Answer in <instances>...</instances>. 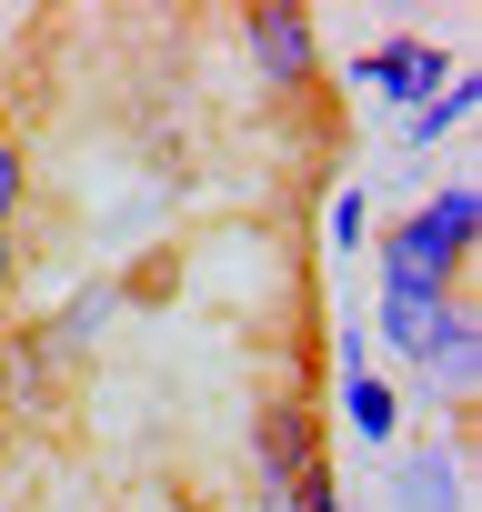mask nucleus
<instances>
[{
    "mask_svg": "<svg viewBox=\"0 0 482 512\" xmlns=\"http://www.w3.org/2000/svg\"><path fill=\"white\" fill-rule=\"evenodd\" d=\"M382 292L462 302V251L432 231V211H392V231H382Z\"/></svg>",
    "mask_w": 482,
    "mask_h": 512,
    "instance_id": "1",
    "label": "nucleus"
},
{
    "mask_svg": "<svg viewBox=\"0 0 482 512\" xmlns=\"http://www.w3.org/2000/svg\"><path fill=\"white\" fill-rule=\"evenodd\" d=\"M241 41H252L272 91H302L322 71V31H312V11H292V0H252V11H241Z\"/></svg>",
    "mask_w": 482,
    "mask_h": 512,
    "instance_id": "2",
    "label": "nucleus"
},
{
    "mask_svg": "<svg viewBox=\"0 0 482 512\" xmlns=\"http://www.w3.org/2000/svg\"><path fill=\"white\" fill-rule=\"evenodd\" d=\"M402 372L422 382V402H442V412H462V402H472V382H482V322H472V312L452 302V312L432 322V342H422V352H412Z\"/></svg>",
    "mask_w": 482,
    "mask_h": 512,
    "instance_id": "3",
    "label": "nucleus"
},
{
    "mask_svg": "<svg viewBox=\"0 0 482 512\" xmlns=\"http://www.w3.org/2000/svg\"><path fill=\"white\" fill-rule=\"evenodd\" d=\"M352 81H372L392 111H422V101L452 81V51H442V41H382V51L352 61Z\"/></svg>",
    "mask_w": 482,
    "mask_h": 512,
    "instance_id": "4",
    "label": "nucleus"
},
{
    "mask_svg": "<svg viewBox=\"0 0 482 512\" xmlns=\"http://www.w3.org/2000/svg\"><path fill=\"white\" fill-rule=\"evenodd\" d=\"M252 462H262V482H272V492H282V482H302V472L322 462L312 412H302V402H262V422H252Z\"/></svg>",
    "mask_w": 482,
    "mask_h": 512,
    "instance_id": "5",
    "label": "nucleus"
},
{
    "mask_svg": "<svg viewBox=\"0 0 482 512\" xmlns=\"http://www.w3.org/2000/svg\"><path fill=\"white\" fill-rule=\"evenodd\" d=\"M342 412H352V432H362L372 452L402 442V392H392L382 372H342Z\"/></svg>",
    "mask_w": 482,
    "mask_h": 512,
    "instance_id": "6",
    "label": "nucleus"
},
{
    "mask_svg": "<svg viewBox=\"0 0 482 512\" xmlns=\"http://www.w3.org/2000/svg\"><path fill=\"white\" fill-rule=\"evenodd\" d=\"M402 512H462V462H452V442H432V452H412L402 462V492H392Z\"/></svg>",
    "mask_w": 482,
    "mask_h": 512,
    "instance_id": "7",
    "label": "nucleus"
},
{
    "mask_svg": "<svg viewBox=\"0 0 482 512\" xmlns=\"http://www.w3.org/2000/svg\"><path fill=\"white\" fill-rule=\"evenodd\" d=\"M422 211H432V231H442V241L462 251V262H472V241H482V181H442Z\"/></svg>",
    "mask_w": 482,
    "mask_h": 512,
    "instance_id": "8",
    "label": "nucleus"
},
{
    "mask_svg": "<svg viewBox=\"0 0 482 512\" xmlns=\"http://www.w3.org/2000/svg\"><path fill=\"white\" fill-rule=\"evenodd\" d=\"M442 312H452V302H412V292H382V322H372V332L392 342V362H412V352L432 342V322H442Z\"/></svg>",
    "mask_w": 482,
    "mask_h": 512,
    "instance_id": "9",
    "label": "nucleus"
},
{
    "mask_svg": "<svg viewBox=\"0 0 482 512\" xmlns=\"http://www.w3.org/2000/svg\"><path fill=\"white\" fill-rule=\"evenodd\" d=\"M472 101H482V81H442V91H432V101H422V111L402 121V141H412V151H432V141L452 131V121H472Z\"/></svg>",
    "mask_w": 482,
    "mask_h": 512,
    "instance_id": "10",
    "label": "nucleus"
},
{
    "mask_svg": "<svg viewBox=\"0 0 482 512\" xmlns=\"http://www.w3.org/2000/svg\"><path fill=\"white\" fill-rule=\"evenodd\" d=\"M21 201H31V151L0 131V231H21Z\"/></svg>",
    "mask_w": 482,
    "mask_h": 512,
    "instance_id": "11",
    "label": "nucleus"
},
{
    "mask_svg": "<svg viewBox=\"0 0 482 512\" xmlns=\"http://www.w3.org/2000/svg\"><path fill=\"white\" fill-rule=\"evenodd\" d=\"M272 502H282V512H342V482H332V472L312 462V472H302V482H282Z\"/></svg>",
    "mask_w": 482,
    "mask_h": 512,
    "instance_id": "12",
    "label": "nucleus"
},
{
    "mask_svg": "<svg viewBox=\"0 0 482 512\" xmlns=\"http://www.w3.org/2000/svg\"><path fill=\"white\" fill-rule=\"evenodd\" d=\"M362 241H372V201L342 191V201H332V251H362Z\"/></svg>",
    "mask_w": 482,
    "mask_h": 512,
    "instance_id": "13",
    "label": "nucleus"
},
{
    "mask_svg": "<svg viewBox=\"0 0 482 512\" xmlns=\"http://www.w3.org/2000/svg\"><path fill=\"white\" fill-rule=\"evenodd\" d=\"M11 292H21V231H0V312H11Z\"/></svg>",
    "mask_w": 482,
    "mask_h": 512,
    "instance_id": "14",
    "label": "nucleus"
},
{
    "mask_svg": "<svg viewBox=\"0 0 482 512\" xmlns=\"http://www.w3.org/2000/svg\"><path fill=\"white\" fill-rule=\"evenodd\" d=\"M11 392H21V352H11V342H0V402H11Z\"/></svg>",
    "mask_w": 482,
    "mask_h": 512,
    "instance_id": "15",
    "label": "nucleus"
}]
</instances>
